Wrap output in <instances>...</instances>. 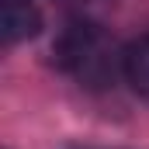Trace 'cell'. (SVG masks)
Returning <instances> with one entry per match:
<instances>
[{
	"label": "cell",
	"mask_w": 149,
	"mask_h": 149,
	"mask_svg": "<svg viewBox=\"0 0 149 149\" xmlns=\"http://www.w3.org/2000/svg\"><path fill=\"white\" fill-rule=\"evenodd\" d=\"M52 59L76 83H83L90 90H101V87H111L114 76L121 73L125 49L118 52V45L111 42V35L101 24L70 21L52 42Z\"/></svg>",
	"instance_id": "cell-1"
},
{
	"label": "cell",
	"mask_w": 149,
	"mask_h": 149,
	"mask_svg": "<svg viewBox=\"0 0 149 149\" xmlns=\"http://www.w3.org/2000/svg\"><path fill=\"white\" fill-rule=\"evenodd\" d=\"M42 31V14H38L31 3H3V14H0V35L7 45L14 42H24V38H35Z\"/></svg>",
	"instance_id": "cell-2"
},
{
	"label": "cell",
	"mask_w": 149,
	"mask_h": 149,
	"mask_svg": "<svg viewBox=\"0 0 149 149\" xmlns=\"http://www.w3.org/2000/svg\"><path fill=\"white\" fill-rule=\"evenodd\" d=\"M121 76L128 80V87L149 101V35L135 38L128 49H125V59H121Z\"/></svg>",
	"instance_id": "cell-3"
},
{
	"label": "cell",
	"mask_w": 149,
	"mask_h": 149,
	"mask_svg": "<svg viewBox=\"0 0 149 149\" xmlns=\"http://www.w3.org/2000/svg\"><path fill=\"white\" fill-rule=\"evenodd\" d=\"M3 3H31V0H3Z\"/></svg>",
	"instance_id": "cell-4"
},
{
	"label": "cell",
	"mask_w": 149,
	"mask_h": 149,
	"mask_svg": "<svg viewBox=\"0 0 149 149\" xmlns=\"http://www.w3.org/2000/svg\"><path fill=\"white\" fill-rule=\"evenodd\" d=\"M73 149H94V146H73Z\"/></svg>",
	"instance_id": "cell-5"
}]
</instances>
